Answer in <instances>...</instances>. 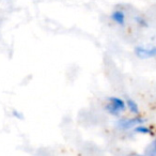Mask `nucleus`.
<instances>
[{
  "instance_id": "nucleus-1",
  "label": "nucleus",
  "mask_w": 156,
  "mask_h": 156,
  "mask_svg": "<svg viewBox=\"0 0 156 156\" xmlns=\"http://www.w3.org/2000/svg\"><path fill=\"white\" fill-rule=\"evenodd\" d=\"M126 109V102L123 98H117V96H110L108 98V103L105 106V110L113 117H118Z\"/></svg>"
},
{
  "instance_id": "nucleus-2",
  "label": "nucleus",
  "mask_w": 156,
  "mask_h": 156,
  "mask_svg": "<svg viewBox=\"0 0 156 156\" xmlns=\"http://www.w3.org/2000/svg\"><path fill=\"white\" fill-rule=\"evenodd\" d=\"M143 123H145V119L138 117V115H137L136 117H133V118H123V119H120L117 122V126L118 128H120L122 130H129L133 129L135 126Z\"/></svg>"
},
{
  "instance_id": "nucleus-3",
  "label": "nucleus",
  "mask_w": 156,
  "mask_h": 156,
  "mask_svg": "<svg viewBox=\"0 0 156 156\" xmlns=\"http://www.w3.org/2000/svg\"><path fill=\"white\" fill-rule=\"evenodd\" d=\"M134 54L138 57L139 59L147 60V59H152L156 57V45L153 46H143L139 45L134 48Z\"/></svg>"
},
{
  "instance_id": "nucleus-4",
  "label": "nucleus",
  "mask_w": 156,
  "mask_h": 156,
  "mask_svg": "<svg viewBox=\"0 0 156 156\" xmlns=\"http://www.w3.org/2000/svg\"><path fill=\"white\" fill-rule=\"evenodd\" d=\"M110 18L113 23L118 25L120 27H124L126 23V15L125 12L123 10H115V11L111 12Z\"/></svg>"
},
{
  "instance_id": "nucleus-5",
  "label": "nucleus",
  "mask_w": 156,
  "mask_h": 156,
  "mask_svg": "<svg viewBox=\"0 0 156 156\" xmlns=\"http://www.w3.org/2000/svg\"><path fill=\"white\" fill-rule=\"evenodd\" d=\"M126 108L133 113V115H139V107H138V104L135 102L134 100L132 98H126Z\"/></svg>"
},
{
  "instance_id": "nucleus-6",
  "label": "nucleus",
  "mask_w": 156,
  "mask_h": 156,
  "mask_svg": "<svg viewBox=\"0 0 156 156\" xmlns=\"http://www.w3.org/2000/svg\"><path fill=\"white\" fill-rule=\"evenodd\" d=\"M133 129H134V132L137 133V134H143V135L152 134V128L149 127V126H145L144 123H143V124H139V125L135 126Z\"/></svg>"
},
{
  "instance_id": "nucleus-7",
  "label": "nucleus",
  "mask_w": 156,
  "mask_h": 156,
  "mask_svg": "<svg viewBox=\"0 0 156 156\" xmlns=\"http://www.w3.org/2000/svg\"><path fill=\"white\" fill-rule=\"evenodd\" d=\"M144 153L147 155H150V156H156V138L147 145V147L145 149Z\"/></svg>"
},
{
  "instance_id": "nucleus-8",
  "label": "nucleus",
  "mask_w": 156,
  "mask_h": 156,
  "mask_svg": "<svg viewBox=\"0 0 156 156\" xmlns=\"http://www.w3.org/2000/svg\"><path fill=\"white\" fill-rule=\"evenodd\" d=\"M136 22H137V24H139L141 27L147 26V20H143V18L137 17V18H136Z\"/></svg>"
}]
</instances>
